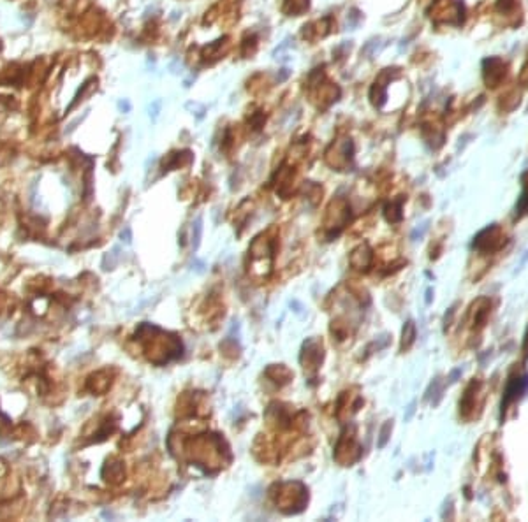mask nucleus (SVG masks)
Here are the masks:
<instances>
[{"label":"nucleus","instance_id":"nucleus-1","mask_svg":"<svg viewBox=\"0 0 528 522\" xmlns=\"http://www.w3.org/2000/svg\"><path fill=\"white\" fill-rule=\"evenodd\" d=\"M278 487L280 492H271V496L275 498V503L278 505V508L282 510L287 515H293V513H300L303 508L306 506L308 501V492L306 487L300 482H287L280 484Z\"/></svg>","mask_w":528,"mask_h":522},{"label":"nucleus","instance_id":"nucleus-2","mask_svg":"<svg viewBox=\"0 0 528 522\" xmlns=\"http://www.w3.org/2000/svg\"><path fill=\"white\" fill-rule=\"evenodd\" d=\"M322 357H324L322 345H320L317 339H308V341H305L303 350H301V357H300L305 371H315V369L320 366V362H322Z\"/></svg>","mask_w":528,"mask_h":522},{"label":"nucleus","instance_id":"nucleus-3","mask_svg":"<svg viewBox=\"0 0 528 522\" xmlns=\"http://www.w3.org/2000/svg\"><path fill=\"white\" fill-rule=\"evenodd\" d=\"M502 238H504V234H502L500 227L498 225H490V227H486L484 231H481L474 238V248H477L481 251H495L504 246L502 243H495V239Z\"/></svg>","mask_w":528,"mask_h":522},{"label":"nucleus","instance_id":"nucleus-4","mask_svg":"<svg viewBox=\"0 0 528 522\" xmlns=\"http://www.w3.org/2000/svg\"><path fill=\"white\" fill-rule=\"evenodd\" d=\"M526 388H528V375L512 376L507 382V387H505L504 401H502V412H504L512 401H516L523 392H526Z\"/></svg>","mask_w":528,"mask_h":522},{"label":"nucleus","instance_id":"nucleus-5","mask_svg":"<svg viewBox=\"0 0 528 522\" xmlns=\"http://www.w3.org/2000/svg\"><path fill=\"white\" fill-rule=\"evenodd\" d=\"M484 81L488 83V86H497L505 76V64L500 58H486L484 60Z\"/></svg>","mask_w":528,"mask_h":522},{"label":"nucleus","instance_id":"nucleus-6","mask_svg":"<svg viewBox=\"0 0 528 522\" xmlns=\"http://www.w3.org/2000/svg\"><path fill=\"white\" fill-rule=\"evenodd\" d=\"M372 260H374V253H372L368 244L357 246L356 250L352 251V255H350V264L356 269H361V271H367L372 266Z\"/></svg>","mask_w":528,"mask_h":522},{"label":"nucleus","instance_id":"nucleus-7","mask_svg":"<svg viewBox=\"0 0 528 522\" xmlns=\"http://www.w3.org/2000/svg\"><path fill=\"white\" fill-rule=\"evenodd\" d=\"M266 375H268L269 378L273 380V382H276L280 385L289 383L291 378H293V373H291L289 369L286 368V366H269L268 371H266Z\"/></svg>","mask_w":528,"mask_h":522},{"label":"nucleus","instance_id":"nucleus-8","mask_svg":"<svg viewBox=\"0 0 528 522\" xmlns=\"http://www.w3.org/2000/svg\"><path fill=\"white\" fill-rule=\"evenodd\" d=\"M416 341V324L412 320H409L407 324L403 325V332H401V343H400V350L405 352L409 350Z\"/></svg>","mask_w":528,"mask_h":522},{"label":"nucleus","instance_id":"nucleus-9","mask_svg":"<svg viewBox=\"0 0 528 522\" xmlns=\"http://www.w3.org/2000/svg\"><path fill=\"white\" fill-rule=\"evenodd\" d=\"M401 202H403V199H400V201H391L389 204L384 208V214H386L387 222L394 224V222L401 220Z\"/></svg>","mask_w":528,"mask_h":522},{"label":"nucleus","instance_id":"nucleus-10","mask_svg":"<svg viewBox=\"0 0 528 522\" xmlns=\"http://www.w3.org/2000/svg\"><path fill=\"white\" fill-rule=\"evenodd\" d=\"M201 234H202V220L201 218H197L194 224V227H192V246H194V250H197L199 248V243H201Z\"/></svg>","mask_w":528,"mask_h":522},{"label":"nucleus","instance_id":"nucleus-11","mask_svg":"<svg viewBox=\"0 0 528 522\" xmlns=\"http://www.w3.org/2000/svg\"><path fill=\"white\" fill-rule=\"evenodd\" d=\"M391 429H393V420H386V424L382 425V429H380V436H379V449H384L387 443V440H389V432Z\"/></svg>","mask_w":528,"mask_h":522},{"label":"nucleus","instance_id":"nucleus-12","mask_svg":"<svg viewBox=\"0 0 528 522\" xmlns=\"http://www.w3.org/2000/svg\"><path fill=\"white\" fill-rule=\"evenodd\" d=\"M498 11H504V13H507V11H511L512 7H514V0H498Z\"/></svg>","mask_w":528,"mask_h":522}]
</instances>
